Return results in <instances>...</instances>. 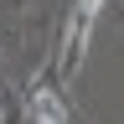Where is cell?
<instances>
[{"label": "cell", "instance_id": "6da1fadb", "mask_svg": "<svg viewBox=\"0 0 124 124\" xmlns=\"http://www.w3.org/2000/svg\"><path fill=\"white\" fill-rule=\"evenodd\" d=\"M98 10H103V0H78L72 5V57H67V67H78L88 52V36H93V21H98Z\"/></svg>", "mask_w": 124, "mask_h": 124}, {"label": "cell", "instance_id": "7a4b0ae2", "mask_svg": "<svg viewBox=\"0 0 124 124\" xmlns=\"http://www.w3.org/2000/svg\"><path fill=\"white\" fill-rule=\"evenodd\" d=\"M31 119L36 124H67V103L52 88H31Z\"/></svg>", "mask_w": 124, "mask_h": 124}]
</instances>
